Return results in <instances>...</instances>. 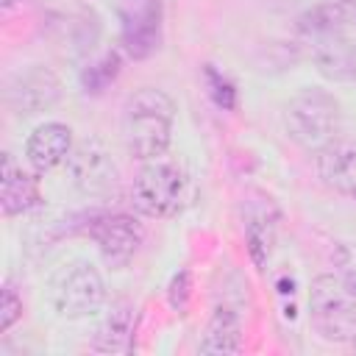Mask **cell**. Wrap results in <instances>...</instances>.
<instances>
[{"label": "cell", "instance_id": "7a4b0ae2", "mask_svg": "<svg viewBox=\"0 0 356 356\" xmlns=\"http://www.w3.org/2000/svg\"><path fill=\"white\" fill-rule=\"evenodd\" d=\"M339 125H342L339 100L317 86L300 89L284 108L286 136L309 153H317L328 142H334L339 136Z\"/></svg>", "mask_w": 356, "mask_h": 356}, {"label": "cell", "instance_id": "9a60e30c", "mask_svg": "<svg viewBox=\"0 0 356 356\" xmlns=\"http://www.w3.org/2000/svg\"><path fill=\"white\" fill-rule=\"evenodd\" d=\"M134 339V306L131 303H117L111 314L100 323L92 339V350L97 353H122L131 348Z\"/></svg>", "mask_w": 356, "mask_h": 356}, {"label": "cell", "instance_id": "52a82bcc", "mask_svg": "<svg viewBox=\"0 0 356 356\" xmlns=\"http://www.w3.org/2000/svg\"><path fill=\"white\" fill-rule=\"evenodd\" d=\"M86 234L92 236V242L97 245V250L103 253V259L111 267H125L136 256V250L145 239L142 222L122 211L100 214V217L89 220Z\"/></svg>", "mask_w": 356, "mask_h": 356}, {"label": "cell", "instance_id": "5b68a950", "mask_svg": "<svg viewBox=\"0 0 356 356\" xmlns=\"http://www.w3.org/2000/svg\"><path fill=\"white\" fill-rule=\"evenodd\" d=\"M50 298L61 317L81 320V317L100 312V306L106 300V284L95 264L75 261L56 278Z\"/></svg>", "mask_w": 356, "mask_h": 356}, {"label": "cell", "instance_id": "7402d4cb", "mask_svg": "<svg viewBox=\"0 0 356 356\" xmlns=\"http://www.w3.org/2000/svg\"><path fill=\"white\" fill-rule=\"evenodd\" d=\"M353 19H356V14H353Z\"/></svg>", "mask_w": 356, "mask_h": 356}, {"label": "cell", "instance_id": "ffe728a7", "mask_svg": "<svg viewBox=\"0 0 356 356\" xmlns=\"http://www.w3.org/2000/svg\"><path fill=\"white\" fill-rule=\"evenodd\" d=\"M337 264H339V275H342V281L356 292V248H353V245L339 248V253H337Z\"/></svg>", "mask_w": 356, "mask_h": 356}, {"label": "cell", "instance_id": "4fadbf2b", "mask_svg": "<svg viewBox=\"0 0 356 356\" xmlns=\"http://www.w3.org/2000/svg\"><path fill=\"white\" fill-rule=\"evenodd\" d=\"M275 225H278V211L273 206L270 197H261L259 206H248L245 214V239H248V250L250 259L261 267L273 250L275 242Z\"/></svg>", "mask_w": 356, "mask_h": 356}, {"label": "cell", "instance_id": "d6986e66", "mask_svg": "<svg viewBox=\"0 0 356 356\" xmlns=\"http://www.w3.org/2000/svg\"><path fill=\"white\" fill-rule=\"evenodd\" d=\"M189 298H192V273L189 270H181L178 275H172L170 281V289H167V300L175 312H184L189 306Z\"/></svg>", "mask_w": 356, "mask_h": 356}, {"label": "cell", "instance_id": "8992f818", "mask_svg": "<svg viewBox=\"0 0 356 356\" xmlns=\"http://www.w3.org/2000/svg\"><path fill=\"white\" fill-rule=\"evenodd\" d=\"M61 97V81L50 67L31 64L14 72L6 83V103L14 114L33 117L53 108Z\"/></svg>", "mask_w": 356, "mask_h": 356}, {"label": "cell", "instance_id": "277c9868", "mask_svg": "<svg viewBox=\"0 0 356 356\" xmlns=\"http://www.w3.org/2000/svg\"><path fill=\"white\" fill-rule=\"evenodd\" d=\"M312 328L328 342L356 339V292L337 273H323L309 286Z\"/></svg>", "mask_w": 356, "mask_h": 356}, {"label": "cell", "instance_id": "44dd1931", "mask_svg": "<svg viewBox=\"0 0 356 356\" xmlns=\"http://www.w3.org/2000/svg\"><path fill=\"white\" fill-rule=\"evenodd\" d=\"M353 78H356V47H353Z\"/></svg>", "mask_w": 356, "mask_h": 356}, {"label": "cell", "instance_id": "5bb4252c", "mask_svg": "<svg viewBox=\"0 0 356 356\" xmlns=\"http://www.w3.org/2000/svg\"><path fill=\"white\" fill-rule=\"evenodd\" d=\"M242 350V323L239 314L228 306H217L206 323L200 353H239Z\"/></svg>", "mask_w": 356, "mask_h": 356}, {"label": "cell", "instance_id": "30bf717a", "mask_svg": "<svg viewBox=\"0 0 356 356\" xmlns=\"http://www.w3.org/2000/svg\"><path fill=\"white\" fill-rule=\"evenodd\" d=\"M72 131L64 122H44L33 128V134L25 142V159L33 167V172H50L58 164H67L72 153Z\"/></svg>", "mask_w": 356, "mask_h": 356}, {"label": "cell", "instance_id": "8fae6325", "mask_svg": "<svg viewBox=\"0 0 356 356\" xmlns=\"http://www.w3.org/2000/svg\"><path fill=\"white\" fill-rule=\"evenodd\" d=\"M314 164L325 186L356 197V139L337 136L334 142H328L323 150L314 153Z\"/></svg>", "mask_w": 356, "mask_h": 356}, {"label": "cell", "instance_id": "2e32d148", "mask_svg": "<svg viewBox=\"0 0 356 356\" xmlns=\"http://www.w3.org/2000/svg\"><path fill=\"white\" fill-rule=\"evenodd\" d=\"M120 67H122V58H120V53L117 50H108V53H103L95 64H89L86 67V72H83V86H86V92H103L106 86H111L114 81H117V75H120Z\"/></svg>", "mask_w": 356, "mask_h": 356}, {"label": "cell", "instance_id": "3957f363", "mask_svg": "<svg viewBox=\"0 0 356 356\" xmlns=\"http://www.w3.org/2000/svg\"><path fill=\"white\" fill-rule=\"evenodd\" d=\"M189 195V178L184 167L167 156H156L142 161L134 184H131V203L142 217L167 220L175 217Z\"/></svg>", "mask_w": 356, "mask_h": 356}, {"label": "cell", "instance_id": "ac0fdd59", "mask_svg": "<svg viewBox=\"0 0 356 356\" xmlns=\"http://www.w3.org/2000/svg\"><path fill=\"white\" fill-rule=\"evenodd\" d=\"M19 317H22V298L11 284H6L0 295V334H6Z\"/></svg>", "mask_w": 356, "mask_h": 356}, {"label": "cell", "instance_id": "7c38bea8", "mask_svg": "<svg viewBox=\"0 0 356 356\" xmlns=\"http://www.w3.org/2000/svg\"><path fill=\"white\" fill-rule=\"evenodd\" d=\"M42 192H39V181L25 172L22 167L14 164V159L8 153H3V170H0V206L6 217L14 214H25L33 206H39Z\"/></svg>", "mask_w": 356, "mask_h": 356}, {"label": "cell", "instance_id": "e0dca14e", "mask_svg": "<svg viewBox=\"0 0 356 356\" xmlns=\"http://www.w3.org/2000/svg\"><path fill=\"white\" fill-rule=\"evenodd\" d=\"M203 78H206V86H209L211 100H214L220 108H225V111L236 108V86H234L222 72H217L211 64H206V67H203Z\"/></svg>", "mask_w": 356, "mask_h": 356}, {"label": "cell", "instance_id": "6da1fadb", "mask_svg": "<svg viewBox=\"0 0 356 356\" xmlns=\"http://www.w3.org/2000/svg\"><path fill=\"white\" fill-rule=\"evenodd\" d=\"M175 103L156 86H142L122 106V145L136 161L164 156L172 139Z\"/></svg>", "mask_w": 356, "mask_h": 356}, {"label": "cell", "instance_id": "ba28073f", "mask_svg": "<svg viewBox=\"0 0 356 356\" xmlns=\"http://www.w3.org/2000/svg\"><path fill=\"white\" fill-rule=\"evenodd\" d=\"M70 181L89 197H103L117 186V164L100 139H83L67 159Z\"/></svg>", "mask_w": 356, "mask_h": 356}, {"label": "cell", "instance_id": "9c48e42d", "mask_svg": "<svg viewBox=\"0 0 356 356\" xmlns=\"http://www.w3.org/2000/svg\"><path fill=\"white\" fill-rule=\"evenodd\" d=\"M122 47L131 58H147L161 42V3L122 0Z\"/></svg>", "mask_w": 356, "mask_h": 356}]
</instances>
